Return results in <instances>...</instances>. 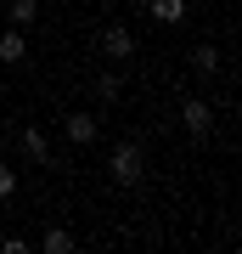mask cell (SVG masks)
I'll return each instance as SVG.
<instances>
[{"mask_svg":"<svg viewBox=\"0 0 242 254\" xmlns=\"http://www.w3.org/2000/svg\"><path fill=\"white\" fill-rule=\"evenodd\" d=\"M11 198H17V170L0 164V203H11Z\"/></svg>","mask_w":242,"mask_h":254,"instance_id":"obj_12","label":"cell"},{"mask_svg":"<svg viewBox=\"0 0 242 254\" xmlns=\"http://www.w3.org/2000/svg\"><path fill=\"white\" fill-rule=\"evenodd\" d=\"M0 254H28V237H0Z\"/></svg>","mask_w":242,"mask_h":254,"instance_id":"obj_13","label":"cell"},{"mask_svg":"<svg viewBox=\"0 0 242 254\" xmlns=\"http://www.w3.org/2000/svg\"><path fill=\"white\" fill-rule=\"evenodd\" d=\"M180 130H186L192 141H208V130H214V108H208L203 96H186V102H180Z\"/></svg>","mask_w":242,"mask_h":254,"instance_id":"obj_2","label":"cell"},{"mask_svg":"<svg viewBox=\"0 0 242 254\" xmlns=\"http://www.w3.org/2000/svg\"><path fill=\"white\" fill-rule=\"evenodd\" d=\"M0 63H6V68L28 63V28H11V23H0Z\"/></svg>","mask_w":242,"mask_h":254,"instance_id":"obj_3","label":"cell"},{"mask_svg":"<svg viewBox=\"0 0 242 254\" xmlns=\"http://www.w3.org/2000/svg\"><path fill=\"white\" fill-rule=\"evenodd\" d=\"M62 130H68V141H73V147H90V141L101 136V119H96V113H68V119H62Z\"/></svg>","mask_w":242,"mask_h":254,"instance_id":"obj_5","label":"cell"},{"mask_svg":"<svg viewBox=\"0 0 242 254\" xmlns=\"http://www.w3.org/2000/svg\"><path fill=\"white\" fill-rule=\"evenodd\" d=\"M101 51H107L113 63H130V57H135V34L124 23H107V28H101Z\"/></svg>","mask_w":242,"mask_h":254,"instance_id":"obj_4","label":"cell"},{"mask_svg":"<svg viewBox=\"0 0 242 254\" xmlns=\"http://www.w3.org/2000/svg\"><path fill=\"white\" fill-rule=\"evenodd\" d=\"M192 68H197L203 79H214V73H220V46H208V40H203V46H192Z\"/></svg>","mask_w":242,"mask_h":254,"instance_id":"obj_9","label":"cell"},{"mask_svg":"<svg viewBox=\"0 0 242 254\" xmlns=\"http://www.w3.org/2000/svg\"><path fill=\"white\" fill-rule=\"evenodd\" d=\"M40 17V0H6V11H0V23H11V28H34Z\"/></svg>","mask_w":242,"mask_h":254,"instance_id":"obj_8","label":"cell"},{"mask_svg":"<svg viewBox=\"0 0 242 254\" xmlns=\"http://www.w3.org/2000/svg\"><path fill=\"white\" fill-rule=\"evenodd\" d=\"M17 147H23V158H28V164H51V136H45L40 125H28L23 136H17Z\"/></svg>","mask_w":242,"mask_h":254,"instance_id":"obj_6","label":"cell"},{"mask_svg":"<svg viewBox=\"0 0 242 254\" xmlns=\"http://www.w3.org/2000/svg\"><path fill=\"white\" fill-rule=\"evenodd\" d=\"M107 175H113V187H135L146 175V158H141V147L135 141H118L113 153H107Z\"/></svg>","mask_w":242,"mask_h":254,"instance_id":"obj_1","label":"cell"},{"mask_svg":"<svg viewBox=\"0 0 242 254\" xmlns=\"http://www.w3.org/2000/svg\"><path fill=\"white\" fill-rule=\"evenodd\" d=\"M146 11H152V23L158 28H180V23H186V0H146Z\"/></svg>","mask_w":242,"mask_h":254,"instance_id":"obj_7","label":"cell"},{"mask_svg":"<svg viewBox=\"0 0 242 254\" xmlns=\"http://www.w3.org/2000/svg\"><path fill=\"white\" fill-rule=\"evenodd\" d=\"M40 249H45V254H68V249H73V232H68V226H51V232L40 237Z\"/></svg>","mask_w":242,"mask_h":254,"instance_id":"obj_10","label":"cell"},{"mask_svg":"<svg viewBox=\"0 0 242 254\" xmlns=\"http://www.w3.org/2000/svg\"><path fill=\"white\" fill-rule=\"evenodd\" d=\"M96 96L101 102H118V96H124V79H118V73H101V79H96Z\"/></svg>","mask_w":242,"mask_h":254,"instance_id":"obj_11","label":"cell"}]
</instances>
